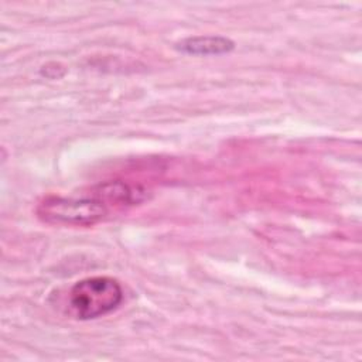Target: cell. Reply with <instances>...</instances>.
<instances>
[{"label":"cell","instance_id":"obj_1","mask_svg":"<svg viewBox=\"0 0 362 362\" xmlns=\"http://www.w3.org/2000/svg\"><path fill=\"white\" fill-rule=\"evenodd\" d=\"M115 211L99 194L96 187L79 195H48L37 206V216L51 225L92 226L105 221Z\"/></svg>","mask_w":362,"mask_h":362},{"label":"cell","instance_id":"obj_2","mask_svg":"<svg viewBox=\"0 0 362 362\" xmlns=\"http://www.w3.org/2000/svg\"><path fill=\"white\" fill-rule=\"evenodd\" d=\"M123 301L120 283L109 276L76 281L68 291V313L76 320H95L116 310Z\"/></svg>","mask_w":362,"mask_h":362},{"label":"cell","instance_id":"obj_3","mask_svg":"<svg viewBox=\"0 0 362 362\" xmlns=\"http://www.w3.org/2000/svg\"><path fill=\"white\" fill-rule=\"evenodd\" d=\"M175 48L191 55H221L230 52L235 42L222 35H195L181 40L175 44Z\"/></svg>","mask_w":362,"mask_h":362}]
</instances>
